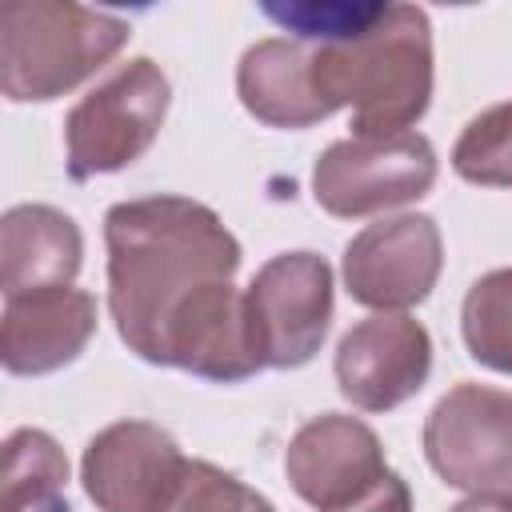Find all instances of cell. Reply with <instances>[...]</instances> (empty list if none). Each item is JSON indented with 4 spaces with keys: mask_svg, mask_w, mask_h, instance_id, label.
I'll use <instances>...</instances> for the list:
<instances>
[{
    "mask_svg": "<svg viewBox=\"0 0 512 512\" xmlns=\"http://www.w3.org/2000/svg\"><path fill=\"white\" fill-rule=\"evenodd\" d=\"M108 312L144 364L212 384H240L264 364L252 348L248 304L232 284L240 240L188 196L120 200L104 216Z\"/></svg>",
    "mask_w": 512,
    "mask_h": 512,
    "instance_id": "cell-1",
    "label": "cell"
},
{
    "mask_svg": "<svg viewBox=\"0 0 512 512\" xmlns=\"http://www.w3.org/2000/svg\"><path fill=\"white\" fill-rule=\"evenodd\" d=\"M312 72L324 100L352 112V136H396L432 100V24L416 4H388L360 36L316 44Z\"/></svg>",
    "mask_w": 512,
    "mask_h": 512,
    "instance_id": "cell-2",
    "label": "cell"
},
{
    "mask_svg": "<svg viewBox=\"0 0 512 512\" xmlns=\"http://www.w3.org/2000/svg\"><path fill=\"white\" fill-rule=\"evenodd\" d=\"M128 20L72 0L0 8V88L12 104H44L96 76L124 44Z\"/></svg>",
    "mask_w": 512,
    "mask_h": 512,
    "instance_id": "cell-3",
    "label": "cell"
},
{
    "mask_svg": "<svg viewBox=\"0 0 512 512\" xmlns=\"http://www.w3.org/2000/svg\"><path fill=\"white\" fill-rule=\"evenodd\" d=\"M168 100V76L148 56H136L104 76L88 96L72 104L64 120L68 176L92 180L136 164L160 136Z\"/></svg>",
    "mask_w": 512,
    "mask_h": 512,
    "instance_id": "cell-4",
    "label": "cell"
},
{
    "mask_svg": "<svg viewBox=\"0 0 512 512\" xmlns=\"http://www.w3.org/2000/svg\"><path fill=\"white\" fill-rule=\"evenodd\" d=\"M436 184V148L420 132L348 136L312 164V196L328 216L356 220L428 196Z\"/></svg>",
    "mask_w": 512,
    "mask_h": 512,
    "instance_id": "cell-5",
    "label": "cell"
},
{
    "mask_svg": "<svg viewBox=\"0 0 512 512\" xmlns=\"http://www.w3.org/2000/svg\"><path fill=\"white\" fill-rule=\"evenodd\" d=\"M252 348L264 368H304L332 324V268L316 252H280L244 288Z\"/></svg>",
    "mask_w": 512,
    "mask_h": 512,
    "instance_id": "cell-6",
    "label": "cell"
},
{
    "mask_svg": "<svg viewBox=\"0 0 512 512\" xmlns=\"http://www.w3.org/2000/svg\"><path fill=\"white\" fill-rule=\"evenodd\" d=\"M432 472L464 492L512 488V392L460 380L424 420Z\"/></svg>",
    "mask_w": 512,
    "mask_h": 512,
    "instance_id": "cell-7",
    "label": "cell"
},
{
    "mask_svg": "<svg viewBox=\"0 0 512 512\" xmlns=\"http://www.w3.org/2000/svg\"><path fill=\"white\" fill-rule=\"evenodd\" d=\"M444 268V240L432 216L404 212L360 228L344 248V288L376 312L424 304Z\"/></svg>",
    "mask_w": 512,
    "mask_h": 512,
    "instance_id": "cell-8",
    "label": "cell"
},
{
    "mask_svg": "<svg viewBox=\"0 0 512 512\" xmlns=\"http://www.w3.org/2000/svg\"><path fill=\"white\" fill-rule=\"evenodd\" d=\"M332 372L352 408L392 412L428 384L432 336L408 312H372L340 336Z\"/></svg>",
    "mask_w": 512,
    "mask_h": 512,
    "instance_id": "cell-9",
    "label": "cell"
},
{
    "mask_svg": "<svg viewBox=\"0 0 512 512\" xmlns=\"http://www.w3.org/2000/svg\"><path fill=\"white\" fill-rule=\"evenodd\" d=\"M188 456L152 420L100 428L80 460V480L100 512H160L176 492Z\"/></svg>",
    "mask_w": 512,
    "mask_h": 512,
    "instance_id": "cell-10",
    "label": "cell"
},
{
    "mask_svg": "<svg viewBox=\"0 0 512 512\" xmlns=\"http://www.w3.org/2000/svg\"><path fill=\"white\" fill-rule=\"evenodd\" d=\"M284 472L304 504L316 512H340L388 476V460L380 436L364 420L324 412L292 432L284 448Z\"/></svg>",
    "mask_w": 512,
    "mask_h": 512,
    "instance_id": "cell-11",
    "label": "cell"
},
{
    "mask_svg": "<svg viewBox=\"0 0 512 512\" xmlns=\"http://www.w3.org/2000/svg\"><path fill=\"white\" fill-rule=\"evenodd\" d=\"M96 336V296L72 284L4 296L0 360L12 376H48L72 364Z\"/></svg>",
    "mask_w": 512,
    "mask_h": 512,
    "instance_id": "cell-12",
    "label": "cell"
},
{
    "mask_svg": "<svg viewBox=\"0 0 512 512\" xmlns=\"http://www.w3.org/2000/svg\"><path fill=\"white\" fill-rule=\"evenodd\" d=\"M236 96L268 128H312L336 112L316 88L312 48L288 36L256 40L240 56Z\"/></svg>",
    "mask_w": 512,
    "mask_h": 512,
    "instance_id": "cell-13",
    "label": "cell"
},
{
    "mask_svg": "<svg viewBox=\"0 0 512 512\" xmlns=\"http://www.w3.org/2000/svg\"><path fill=\"white\" fill-rule=\"evenodd\" d=\"M84 264L76 220L52 204H12L0 216V284L4 296L72 284Z\"/></svg>",
    "mask_w": 512,
    "mask_h": 512,
    "instance_id": "cell-14",
    "label": "cell"
},
{
    "mask_svg": "<svg viewBox=\"0 0 512 512\" xmlns=\"http://www.w3.org/2000/svg\"><path fill=\"white\" fill-rule=\"evenodd\" d=\"M68 460L40 428H16L4 440V512H72Z\"/></svg>",
    "mask_w": 512,
    "mask_h": 512,
    "instance_id": "cell-15",
    "label": "cell"
},
{
    "mask_svg": "<svg viewBox=\"0 0 512 512\" xmlns=\"http://www.w3.org/2000/svg\"><path fill=\"white\" fill-rule=\"evenodd\" d=\"M460 332L476 364L512 376V268H492L472 280L460 308Z\"/></svg>",
    "mask_w": 512,
    "mask_h": 512,
    "instance_id": "cell-16",
    "label": "cell"
},
{
    "mask_svg": "<svg viewBox=\"0 0 512 512\" xmlns=\"http://www.w3.org/2000/svg\"><path fill=\"white\" fill-rule=\"evenodd\" d=\"M452 168L468 184L512 188V100L476 112L452 148Z\"/></svg>",
    "mask_w": 512,
    "mask_h": 512,
    "instance_id": "cell-17",
    "label": "cell"
},
{
    "mask_svg": "<svg viewBox=\"0 0 512 512\" xmlns=\"http://www.w3.org/2000/svg\"><path fill=\"white\" fill-rule=\"evenodd\" d=\"M160 512H276L268 496L216 468L212 460H188L176 492Z\"/></svg>",
    "mask_w": 512,
    "mask_h": 512,
    "instance_id": "cell-18",
    "label": "cell"
},
{
    "mask_svg": "<svg viewBox=\"0 0 512 512\" xmlns=\"http://www.w3.org/2000/svg\"><path fill=\"white\" fill-rule=\"evenodd\" d=\"M388 8V0H332V4H264V16H272L276 24H284L288 32H296V40L312 44H336V40H352L360 36L372 20H380V12Z\"/></svg>",
    "mask_w": 512,
    "mask_h": 512,
    "instance_id": "cell-19",
    "label": "cell"
},
{
    "mask_svg": "<svg viewBox=\"0 0 512 512\" xmlns=\"http://www.w3.org/2000/svg\"><path fill=\"white\" fill-rule=\"evenodd\" d=\"M340 512H412V488H408V480L400 472L388 468V476L380 484H372L364 496H356Z\"/></svg>",
    "mask_w": 512,
    "mask_h": 512,
    "instance_id": "cell-20",
    "label": "cell"
},
{
    "mask_svg": "<svg viewBox=\"0 0 512 512\" xmlns=\"http://www.w3.org/2000/svg\"><path fill=\"white\" fill-rule=\"evenodd\" d=\"M448 512H512V488H492V492H472L468 500L452 504Z\"/></svg>",
    "mask_w": 512,
    "mask_h": 512,
    "instance_id": "cell-21",
    "label": "cell"
}]
</instances>
